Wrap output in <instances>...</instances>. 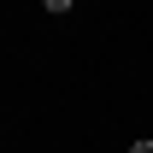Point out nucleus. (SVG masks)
<instances>
[{
  "instance_id": "obj_1",
  "label": "nucleus",
  "mask_w": 153,
  "mask_h": 153,
  "mask_svg": "<svg viewBox=\"0 0 153 153\" xmlns=\"http://www.w3.org/2000/svg\"><path fill=\"white\" fill-rule=\"evenodd\" d=\"M71 6H76V0H47V12H71Z\"/></svg>"
},
{
  "instance_id": "obj_2",
  "label": "nucleus",
  "mask_w": 153,
  "mask_h": 153,
  "mask_svg": "<svg viewBox=\"0 0 153 153\" xmlns=\"http://www.w3.org/2000/svg\"><path fill=\"white\" fill-rule=\"evenodd\" d=\"M130 153H153V141H135V147H130Z\"/></svg>"
}]
</instances>
